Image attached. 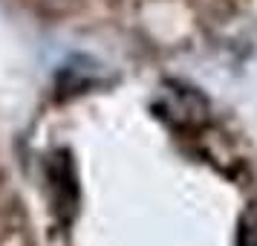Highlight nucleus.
<instances>
[{
  "mask_svg": "<svg viewBox=\"0 0 257 246\" xmlns=\"http://www.w3.org/2000/svg\"><path fill=\"white\" fill-rule=\"evenodd\" d=\"M237 246H257V214H245L237 229Z\"/></svg>",
  "mask_w": 257,
  "mask_h": 246,
  "instance_id": "1",
  "label": "nucleus"
}]
</instances>
